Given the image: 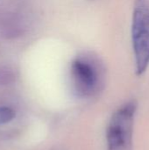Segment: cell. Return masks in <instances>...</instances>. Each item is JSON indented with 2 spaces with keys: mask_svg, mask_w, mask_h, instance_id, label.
I'll return each mask as SVG.
<instances>
[{
  "mask_svg": "<svg viewBox=\"0 0 149 150\" xmlns=\"http://www.w3.org/2000/svg\"><path fill=\"white\" fill-rule=\"evenodd\" d=\"M137 105L130 101L113 114L107 129L108 150H133V132Z\"/></svg>",
  "mask_w": 149,
  "mask_h": 150,
  "instance_id": "2",
  "label": "cell"
},
{
  "mask_svg": "<svg viewBox=\"0 0 149 150\" xmlns=\"http://www.w3.org/2000/svg\"><path fill=\"white\" fill-rule=\"evenodd\" d=\"M15 117V112L9 107H0V125L10 122Z\"/></svg>",
  "mask_w": 149,
  "mask_h": 150,
  "instance_id": "4",
  "label": "cell"
},
{
  "mask_svg": "<svg viewBox=\"0 0 149 150\" xmlns=\"http://www.w3.org/2000/svg\"><path fill=\"white\" fill-rule=\"evenodd\" d=\"M72 72L76 90L81 95H91L97 90L102 71L99 63L94 59H77L73 64Z\"/></svg>",
  "mask_w": 149,
  "mask_h": 150,
  "instance_id": "3",
  "label": "cell"
},
{
  "mask_svg": "<svg viewBox=\"0 0 149 150\" xmlns=\"http://www.w3.org/2000/svg\"><path fill=\"white\" fill-rule=\"evenodd\" d=\"M132 44L135 71L144 74L149 67V0H135L132 18Z\"/></svg>",
  "mask_w": 149,
  "mask_h": 150,
  "instance_id": "1",
  "label": "cell"
}]
</instances>
